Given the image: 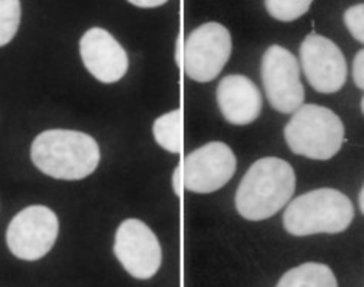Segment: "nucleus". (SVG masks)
I'll return each instance as SVG.
<instances>
[{
    "label": "nucleus",
    "mask_w": 364,
    "mask_h": 287,
    "mask_svg": "<svg viewBox=\"0 0 364 287\" xmlns=\"http://www.w3.org/2000/svg\"><path fill=\"white\" fill-rule=\"evenodd\" d=\"M294 187V170L287 161L274 157L262 158L247 169L238 186L237 211L252 222L269 219L289 202Z\"/></svg>",
    "instance_id": "f257e3e1"
},
{
    "label": "nucleus",
    "mask_w": 364,
    "mask_h": 287,
    "mask_svg": "<svg viewBox=\"0 0 364 287\" xmlns=\"http://www.w3.org/2000/svg\"><path fill=\"white\" fill-rule=\"evenodd\" d=\"M31 160L43 174L73 182L94 174L100 149L92 136L81 131L48 130L33 141Z\"/></svg>",
    "instance_id": "f03ea898"
},
{
    "label": "nucleus",
    "mask_w": 364,
    "mask_h": 287,
    "mask_svg": "<svg viewBox=\"0 0 364 287\" xmlns=\"http://www.w3.org/2000/svg\"><path fill=\"white\" fill-rule=\"evenodd\" d=\"M353 204L349 197L336 189H316L297 197L288 204L284 226L293 236L319 233L336 234L350 226Z\"/></svg>",
    "instance_id": "7ed1b4c3"
},
{
    "label": "nucleus",
    "mask_w": 364,
    "mask_h": 287,
    "mask_svg": "<svg viewBox=\"0 0 364 287\" xmlns=\"http://www.w3.org/2000/svg\"><path fill=\"white\" fill-rule=\"evenodd\" d=\"M289 150L310 160L326 161L341 150L344 125L336 114L319 105H302L285 127Z\"/></svg>",
    "instance_id": "20e7f679"
},
{
    "label": "nucleus",
    "mask_w": 364,
    "mask_h": 287,
    "mask_svg": "<svg viewBox=\"0 0 364 287\" xmlns=\"http://www.w3.org/2000/svg\"><path fill=\"white\" fill-rule=\"evenodd\" d=\"M232 52L229 30L218 22L203 24L190 33L182 47V66L187 77L208 83L225 68Z\"/></svg>",
    "instance_id": "39448f33"
},
{
    "label": "nucleus",
    "mask_w": 364,
    "mask_h": 287,
    "mask_svg": "<svg viewBox=\"0 0 364 287\" xmlns=\"http://www.w3.org/2000/svg\"><path fill=\"white\" fill-rule=\"evenodd\" d=\"M262 81L268 102L279 113H294L304 105L301 66L285 47L271 46L263 53Z\"/></svg>",
    "instance_id": "423d86ee"
},
{
    "label": "nucleus",
    "mask_w": 364,
    "mask_h": 287,
    "mask_svg": "<svg viewBox=\"0 0 364 287\" xmlns=\"http://www.w3.org/2000/svg\"><path fill=\"white\" fill-rule=\"evenodd\" d=\"M60 231V222L55 212L35 204L21 211L6 231L8 249L23 261H36L52 250Z\"/></svg>",
    "instance_id": "0eeeda50"
},
{
    "label": "nucleus",
    "mask_w": 364,
    "mask_h": 287,
    "mask_svg": "<svg viewBox=\"0 0 364 287\" xmlns=\"http://www.w3.org/2000/svg\"><path fill=\"white\" fill-rule=\"evenodd\" d=\"M114 253L123 268L137 280H150L162 264L159 241L151 228L139 219H128L119 226Z\"/></svg>",
    "instance_id": "6e6552de"
},
{
    "label": "nucleus",
    "mask_w": 364,
    "mask_h": 287,
    "mask_svg": "<svg viewBox=\"0 0 364 287\" xmlns=\"http://www.w3.org/2000/svg\"><path fill=\"white\" fill-rule=\"evenodd\" d=\"M237 170V158L225 142H209L192 152L184 160V187L196 194H210L221 189Z\"/></svg>",
    "instance_id": "1a4fd4ad"
},
{
    "label": "nucleus",
    "mask_w": 364,
    "mask_h": 287,
    "mask_svg": "<svg viewBox=\"0 0 364 287\" xmlns=\"http://www.w3.org/2000/svg\"><path fill=\"white\" fill-rule=\"evenodd\" d=\"M299 55L302 71L314 91L333 94L344 86L347 63L333 41L313 33L302 41Z\"/></svg>",
    "instance_id": "9d476101"
},
{
    "label": "nucleus",
    "mask_w": 364,
    "mask_h": 287,
    "mask_svg": "<svg viewBox=\"0 0 364 287\" xmlns=\"http://www.w3.org/2000/svg\"><path fill=\"white\" fill-rule=\"evenodd\" d=\"M80 55L86 69L102 83H115L128 71L129 61L125 48L103 28H90L82 35Z\"/></svg>",
    "instance_id": "9b49d317"
},
{
    "label": "nucleus",
    "mask_w": 364,
    "mask_h": 287,
    "mask_svg": "<svg viewBox=\"0 0 364 287\" xmlns=\"http://www.w3.org/2000/svg\"><path fill=\"white\" fill-rule=\"evenodd\" d=\"M217 102L221 114L232 125L252 124L263 106L259 88L245 75L223 78L217 88Z\"/></svg>",
    "instance_id": "f8f14e48"
},
{
    "label": "nucleus",
    "mask_w": 364,
    "mask_h": 287,
    "mask_svg": "<svg viewBox=\"0 0 364 287\" xmlns=\"http://www.w3.org/2000/svg\"><path fill=\"white\" fill-rule=\"evenodd\" d=\"M276 287H338V281L328 266L305 262L288 270Z\"/></svg>",
    "instance_id": "ddd939ff"
},
{
    "label": "nucleus",
    "mask_w": 364,
    "mask_h": 287,
    "mask_svg": "<svg viewBox=\"0 0 364 287\" xmlns=\"http://www.w3.org/2000/svg\"><path fill=\"white\" fill-rule=\"evenodd\" d=\"M182 113L170 111L157 118L153 124V136L162 149L170 153H181L182 149Z\"/></svg>",
    "instance_id": "4468645a"
},
{
    "label": "nucleus",
    "mask_w": 364,
    "mask_h": 287,
    "mask_svg": "<svg viewBox=\"0 0 364 287\" xmlns=\"http://www.w3.org/2000/svg\"><path fill=\"white\" fill-rule=\"evenodd\" d=\"M21 24L19 0H0V47L16 36Z\"/></svg>",
    "instance_id": "2eb2a0df"
},
{
    "label": "nucleus",
    "mask_w": 364,
    "mask_h": 287,
    "mask_svg": "<svg viewBox=\"0 0 364 287\" xmlns=\"http://www.w3.org/2000/svg\"><path fill=\"white\" fill-rule=\"evenodd\" d=\"M313 0H264L267 11L282 22L299 19L310 10Z\"/></svg>",
    "instance_id": "dca6fc26"
},
{
    "label": "nucleus",
    "mask_w": 364,
    "mask_h": 287,
    "mask_svg": "<svg viewBox=\"0 0 364 287\" xmlns=\"http://www.w3.org/2000/svg\"><path fill=\"white\" fill-rule=\"evenodd\" d=\"M344 24L350 35L364 44V4L347 8L344 13Z\"/></svg>",
    "instance_id": "f3484780"
},
{
    "label": "nucleus",
    "mask_w": 364,
    "mask_h": 287,
    "mask_svg": "<svg viewBox=\"0 0 364 287\" xmlns=\"http://www.w3.org/2000/svg\"><path fill=\"white\" fill-rule=\"evenodd\" d=\"M352 75L353 81L360 89H364V48L357 53L352 66Z\"/></svg>",
    "instance_id": "a211bd4d"
},
{
    "label": "nucleus",
    "mask_w": 364,
    "mask_h": 287,
    "mask_svg": "<svg viewBox=\"0 0 364 287\" xmlns=\"http://www.w3.org/2000/svg\"><path fill=\"white\" fill-rule=\"evenodd\" d=\"M182 186H184V179H182V167L178 166L175 174H173V189H175V194L178 197L182 194Z\"/></svg>",
    "instance_id": "6ab92c4d"
},
{
    "label": "nucleus",
    "mask_w": 364,
    "mask_h": 287,
    "mask_svg": "<svg viewBox=\"0 0 364 287\" xmlns=\"http://www.w3.org/2000/svg\"><path fill=\"white\" fill-rule=\"evenodd\" d=\"M128 2L136 5V6H140V8H156V6L167 4L168 0H128Z\"/></svg>",
    "instance_id": "aec40b11"
},
{
    "label": "nucleus",
    "mask_w": 364,
    "mask_h": 287,
    "mask_svg": "<svg viewBox=\"0 0 364 287\" xmlns=\"http://www.w3.org/2000/svg\"><path fill=\"white\" fill-rule=\"evenodd\" d=\"M360 209H361V212L364 214V186H363V189L360 192Z\"/></svg>",
    "instance_id": "412c9836"
},
{
    "label": "nucleus",
    "mask_w": 364,
    "mask_h": 287,
    "mask_svg": "<svg viewBox=\"0 0 364 287\" xmlns=\"http://www.w3.org/2000/svg\"><path fill=\"white\" fill-rule=\"evenodd\" d=\"M361 111L364 114V97H363V100H361Z\"/></svg>",
    "instance_id": "4be33fe9"
}]
</instances>
